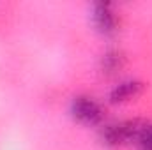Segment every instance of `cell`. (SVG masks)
Instances as JSON below:
<instances>
[{"label": "cell", "mask_w": 152, "mask_h": 150, "mask_svg": "<svg viewBox=\"0 0 152 150\" xmlns=\"http://www.w3.org/2000/svg\"><path fill=\"white\" fill-rule=\"evenodd\" d=\"M142 90H143V83H140V81H134V79L122 81V83H118L113 90H112L110 101L112 103H126V101L136 97Z\"/></svg>", "instance_id": "cell-4"}, {"label": "cell", "mask_w": 152, "mask_h": 150, "mask_svg": "<svg viewBox=\"0 0 152 150\" xmlns=\"http://www.w3.org/2000/svg\"><path fill=\"white\" fill-rule=\"evenodd\" d=\"M92 23L103 36H112L117 32V18L110 4L99 2L92 7Z\"/></svg>", "instance_id": "cell-3"}, {"label": "cell", "mask_w": 152, "mask_h": 150, "mask_svg": "<svg viewBox=\"0 0 152 150\" xmlns=\"http://www.w3.org/2000/svg\"><path fill=\"white\" fill-rule=\"evenodd\" d=\"M140 150H152V125H147L140 140L136 141Z\"/></svg>", "instance_id": "cell-6"}, {"label": "cell", "mask_w": 152, "mask_h": 150, "mask_svg": "<svg viewBox=\"0 0 152 150\" xmlns=\"http://www.w3.org/2000/svg\"><path fill=\"white\" fill-rule=\"evenodd\" d=\"M122 64H124L122 53H118V51H108V53H104V57L101 60V69L106 74H115L122 67Z\"/></svg>", "instance_id": "cell-5"}, {"label": "cell", "mask_w": 152, "mask_h": 150, "mask_svg": "<svg viewBox=\"0 0 152 150\" xmlns=\"http://www.w3.org/2000/svg\"><path fill=\"white\" fill-rule=\"evenodd\" d=\"M147 124L140 122V120H126V122H118L113 125H108L103 131V141L110 147H118V145H126L131 141H138L140 136L143 134Z\"/></svg>", "instance_id": "cell-1"}, {"label": "cell", "mask_w": 152, "mask_h": 150, "mask_svg": "<svg viewBox=\"0 0 152 150\" xmlns=\"http://www.w3.org/2000/svg\"><path fill=\"white\" fill-rule=\"evenodd\" d=\"M71 115L75 117L80 124L85 125H96L103 120V110L101 106L90 99V97H76L71 104Z\"/></svg>", "instance_id": "cell-2"}]
</instances>
